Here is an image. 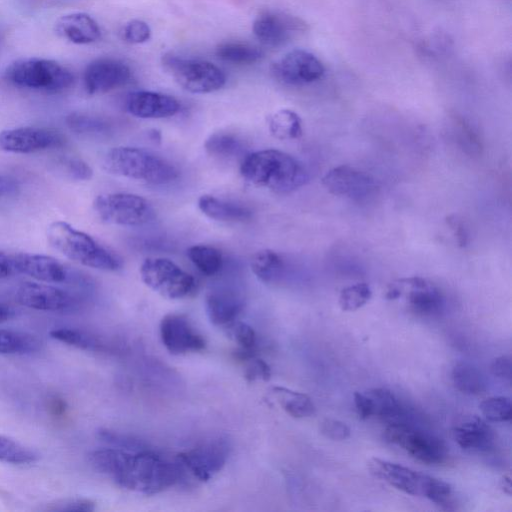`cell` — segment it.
Masks as SVG:
<instances>
[{
	"label": "cell",
	"mask_w": 512,
	"mask_h": 512,
	"mask_svg": "<svg viewBox=\"0 0 512 512\" xmlns=\"http://www.w3.org/2000/svg\"><path fill=\"white\" fill-rule=\"evenodd\" d=\"M51 338L66 345L93 352L106 351L107 343L98 335L79 328L59 327L50 331Z\"/></svg>",
	"instance_id": "obj_27"
},
{
	"label": "cell",
	"mask_w": 512,
	"mask_h": 512,
	"mask_svg": "<svg viewBox=\"0 0 512 512\" xmlns=\"http://www.w3.org/2000/svg\"><path fill=\"white\" fill-rule=\"evenodd\" d=\"M384 437L425 464H441L448 457L447 446L442 439L412 424L409 419L387 423Z\"/></svg>",
	"instance_id": "obj_7"
},
{
	"label": "cell",
	"mask_w": 512,
	"mask_h": 512,
	"mask_svg": "<svg viewBox=\"0 0 512 512\" xmlns=\"http://www.w3.org/2000/svg\"><path fill=\"white\" fill-rule=\"evenodd\" d=\"M50 245L65 257L86 267L117 271L121 259L89 234L64 221H54L47 227Z\"/></svg>",
	"instance_id": "obj_4"
},
{
	"label": "cell",
	"mask_w": 512,
	"mask_h": 512,
	"mask_svg": "<svg viewBox=\"0 0 512 512\" xmlns=\"http://www.w3.org/2000/svg\"><path fill=\"white\" fill-rule=\"evenodd\" d=\"M446 223L452 230L458 245L465 246L468 242V231L462 219L456 215H450L446 218Z\"/></svg>",
	"instance_id": "obj_50"
},
{
	"label": "cell",
	"mask_w": 512,
	"mask_h": 512,
	"mask_svg": "<svg viewBox=\"0 0 512 512\" xmlns=\"http://www.w3.org/2000/svg\"><path fill=\"white\" fill-rule=\"evenodd\" d=\"M92 294L93 291L64 289L46 282H23L17 287L15 298L31 309L66 313L81 310Z\"/></svg>",
	"instance_id": "obj_6"
},
{
	"label": "cell",
	"mask_w": 512,
	"mask_h": 512,
	"mask_svg": "<svg viewBox=\"0 0 512 512\" xmlns=\"http://www.w3.org/2000/svg\"><path fill=\"white\" fill-rule=\"evenodd\" d=\"M131 78L130 67L122 60L110 57L90 62L83 75L88 94H102L126 85Z\"/></svg>",
	"instance_id": "obj_18"
},
{
	"label": "cell",
	"mask_w": 512,
	"mask_h": 512,
	"mask_svg": "<svg viewBox=\"0 0 512 512\" xmlns=\"http://www.w3.org/2000/svg\"><path fill=\"white\" fill-rule=\"evenodd\" d=\"M208 155L219 160H232L244 156V146L236 136L216 132L210 135L204 143Z\"/></svg>",
	"instance_id": "obj_35"
},
{
	"label": "cell",
	"mask_w": 512,
	"mask_h": 512,
	"mask_svg": "<svg viewBox=\"0 0 512 512\" xmlns=\"http://www.w3.org/2000/svg\"><path fill=\"white\" fill-rule=\"evenodd\" d=\"M187 255L194 266L204 275L213 276L223 267L221 252L209 245H193L187 250Z\"/></svg>",
	"instance_id": "obj_37"
},
{
	"label": "cell",
	"mask_w": 512,
	"mask_h": 512,
	"mask_svg": "<svg viewBox=\"0 0 512 512\" xmlns=\"http://www.w3.org/2000/svg\"><path fill=\"white\" fill-rule=\"evenodd\" d=\"M57 165L61 172L73 180L85 181L93 175L88 163L76 156H64L57 161Z\"/></svg>",
	"instance_id": "obj_42"
},
{
	"label": "cell",
	"mask_w": 512,
	"mask_h": 512,
	"mask_svg": "<svg viewBox=\"0 0 512 512\" xmlns=\"http://www.w3.org/2000/svg\"><path fill=\"white\" fill-rule=\"evenodd\" d=\"M38 454L13 439L0 435V461L24 465L37 461Z\"/></svg>",
	"instance_id": "obj_38"
},
{
	"label": "cell",
	"mask_w": 512,
	"mask_h": 512,
	"mask_svg": "<svg viewBox=\"0 0 512 512\" xmlns=\"http://www.w3.org/2000/svg\"><path fill=\"white\" fill-rule=\"evenodd\" d=\"M271 393L283 410L294 418H306L315 413L313 401L304 393L281 386L272 387Z\"/></svg>",
	"instance_id": "obj_31"
},
{
	"label": "cell",
	"mask_w": 512,
	"mask_h": 512,
	"mask_svg": "<svg viewBox=\"0 0 512 512\" xmlns=\"http://www.w3.org/2000/svg\"><path fill=\"white\" fill-rule=\"evenodd\" d=\"M320 432L326 438L334 441L345 440L351 434L350 428L346 423L333 418H325L320 423Z\"/></svg>",
	"instance_id": "obj_47"
},
{
	"label": "cell",
	"mask_w": 512,
	"mask_h": 512,
	"mask_svg": "<svg viewBox=\"0 0 512 512\" xmlns=\"http://www.w3.org/2000/svg\"><path fill=\"white\" fill-rule=\"evenodd\" d=\"M140 277L151 290L171 300L185 298L196 288L192 275L163 257L146 258L140 266Z\"/></svg>",
	"instance_id": "obj_9"
},
{
	"label": "cell",
	"mask_w": 512,
	"mask_h": 512,
	"mask_svg": "<svg viewBox=\"0 0 512 512\" xmlns=\"http://www.w3.org/2000/svg\"><path fill=\"white\" fill-rule=\"evenodd\" d=\"M451 377L457 390L468 395H477L486 388V380L482 372L473 364L460 361L452 369Z\"/></svg>",
	"instance_id": "obj_33"
},
{
	"label": "cell",
	"mask_w": 512,
	"mask_h": 512,
	"mask_svg": "<svg viewBox=\"0 0 512 512\" xmlns=\"http://www.w3.org/2000/svg\"><path fill=\"white\" fill-rule=\"evenodd\" d=\"M198 207L208 218L221 222H245L252 218V210L241 203L204 194Z\"/></svg>",
	"instance_id": "obj_25"
},
{
	"label": "cell",
	"mask_w": 512,
	"mask_h": 512,
	"mask_svg": "<svg viewBox=\"0 0 512 512\" xmlns=\"http://www.w3.org/2000/svg\"><path fill=\"white\" fill-rule=\"evenodd\" d=\"M368 466L374 476L413 496L426 498L434 479L422 472L380 458L370 459Z\"/></svg>",
	"instance_id": "obj_15"
},
{
	"label": "cell",
	"mask_w": 512,
	"mask_h": 512,
	"mask_svg": "<svg viewBox=\"0 0 512 512\" xmlns=\"http://www.w3.org/2000/svg\"><path fill=\"white\" fill-rule=\"evenodd\" d=\"M501 487L507 494H511V481L508 476H504L501 480Z\"/></svg>",
	"instance_id": "obj_55"
},
{
	"label": "cell",
	"mask_w": 512,
	"mask_h": 512,
	"mask_svg": "<svg viewBox=\"0 0 512 512\" xmlns=\"http://www.w3.org/2000/svg\"><path fill=\"white\" fill-rule=\"evenodd\" d=\"M325 68L312 53L296 49L287 53L273 66V73L281 82L304 85L322 78Z\"/></svg>",
	"instance_id": "obj_20"
},
{
	"label": "cell",
	"mask_w": 512,
	"mask_h": 512,
	"mask_svg": "<svg viewBox=\"0 0 512 512\" xmlns=\"http://www.w3.org/2000/svg\"><path fill=\"white\" fill-rule=\"evenodd\" d=\"M354 403L356 411L361 419L372 417V403L365 392L354 393Z\"/></svg>",
	"instance_id": "obj_51"
},
{
	"label": "cell",
	"mask_w": 512,
	"mask_h": 512,
	"mask_svg": "<svg viewBox=\"0 0 512 512\" xmlns=\"http://www.w3.org/2000/svg\"><path fill=\"white\" fill-rule=\"evenodd\" d=\"M66 123L71 131L84 137L103 138L112 133L111 123L97 115L74 112L67 116Z\"/></svg>",
	"instance_id": "obj_32"
},
{
	"label": "cell",
	"mask_w": 512,
	"mask_h": 512,
	"mask_svg": "<svg viewBox=\"0 0 512 512\" xmlns=\"http://www.w3.org/2000/svg\"><path fill=\"white\" fill-rule=\"evenodd\" d=\"M14 274L11 253L0 252V278Z\"/></svg>",
	"instance_id": "obj_52"
},
{
	"label": "cell",
	"mask_w": 512,
	"mask_h": 512,
	"mask_svg": "<svg viewBox=\"0 0 512 512\" xmlns=\"http://www.w3.org/2000/svg\"><path fill=\"white\" fill-rule=\"evenodd\" d=\"M322 183L330 193L356 201L366 199L376 190L375 180L370 174L349 165L330 169Z\"/></svg>",
	"instance_id": "obj_19"
},
{
	"label": "cell",
	"mask_w": 512,
	"mask_h": 512,
	"mask_svg": "<svg viewBox=\"0 0 512 512\" xmlns=\"http://www.w3.org/2000/svg\"><path fill=\"white\" fill-rule=\"evenodd\" d=\"M42 341L28 332L0 329V354L27 355L41 350Z\"/></svg>",
	"instance_id": "obj_28"
},
{
	"label": "cell",
	"mask_w": 512,
	"mask_h": 512,
	"mask_svg": "<svg viewBox=\"0 0 512 512\" xmlns=\"http://www.w3.org/2000/svg\"><path fill=\"white\" fill-rule=\"evenodd\" d=\"M372 296L367 283L360 282L343 288L339 295V306L343 311H355L363 307Z\"/></svg>",
	"instance_id": "obj_39"
},
{
	"label": "cell",
	"mask_w": 512,
	"mask_h": 512,
	"mask_svg": "<svg viewBox=\"0 0 512 512\" xmlns=\"http://www.w3.org/2000/svg\"><path fill=\"white\" fill-rule=\"evenodd\" d=\"M270 133L280 140H293L303 133L302 120L293 110L280 109L268 117Z\"/></svg>",
	"instance_id": "obj_34"
},
{
	"label": "cell",
	"mask_w": 512,
	"mask_h": 512,
	"mask_svg": "<svg viewBox=\"0 0 512 512\" xmlns=\"http://www.w3.org/2000/svg\"><path fill=\"white\" fill-rule=\"evenodd\" d=\"M159 332L164 347L173 355L199 352L206 347L204 337L181 314L165 315L160 322Z\"/></svg>",
	"instance_id": "obj_16"
},
{
	"label": "cell",
	"mask_w": 512,
	"mask_h": 512,
	"mask_svg": "<svg viewBox=\"0 0 512 512\" xmlns=\"http://www.w3.org/2000/svg\"><path fill=\"white\" fill-rule=\"evenodd\" d=\"M452 436L460 448L473 452L489 451L495 440L492 428L476 415L456 424L452 429Z\"/></svg>",
	"instance_id": "obj_23"
},
{
	"label": "cell",
	"mask_w": 512,
	"mask_h": 512,
	"mask_svg": "<svg viewBox=\"0 0 512 512\" xmlns=\"http://www.w3.org/2000/svg\"><path fill=\"white\" fill-rule=\"evenodd\" d=\"M93 207L103 222L118 226H143L155 218V211L150 202L132 193L99 195L95 198Z\"/></svg>",
	"instance_id": "obj_10"
},
{
	"label": "cell",
	"mask_w": 512,
	"mask_h": 512,
	"mask_svg": "<svg viewBox=\"0 0 512 512\" xmlns=\"http://www.w3.org/2000/svg\"><path fill=\"white\" fill-rule=\"evenodd\" d=\"M479 407L485 418L491 422H506L511 419L512 404L508 397H489L483 400Z\"/></svg>",
	"instance_id": "obj_40"
},
{
	"label": "cell",
	"mask_w": 512,
	"mask_h": 512,
	"mask_svg": "<svg viewBox=\"0 0 512 512\" xmlns=\"http://www.w3.org/2000/svg\"><path fill=\"white\" fill-rule=\"evenodd\" d=\"M230 452V441L220 436L179 453L176 460L184 472L188 471L197 480L207 482L222 470Z\"/></svg>",
	"instance_id": "obj_13"
},
{
	"label": "cell",
	"mask_w": 512,
	"mask_h": 512,
	"mask_svg": "<svg viewBox=\"0 0 512 512\" xmlns=\"http://www.w3.org/2000/svg\"><path fill=\"white\" fill-rule=\"evenodd\" d=\"M229 329L230 337L239 345V350L242 352H254L257 336L254 329L243 322H233L227 327Z\"/></svg>",
	"instance_id": "obj_43"
},
{
	"label": "cell",
	"mask_w": 512,
	"mask_h": 512,
	"mask_svg": "<svg viewBox=\"0 0 512 512\" xmlns=\"http://www.w3.org/2000/svg\"><path fill=\"white\" fill-rule=\"evenodd\" d=\"M244 308V297L234 287L217 286L208 291L205 310L210 322L216 326L233 323Z\"/></svg>",
	"instance_id": "obj_21"
},
{
	"label": "cell",
	"mask_w": 512,
	"mask_h": 512,
	"mask_svg": "<svg viewBox=\"0 0 512 512\" xmlns=\"http://www.w3.org/2000/svg\"><path fill=\"white\" fill-rule=\"evenodd\" d=\"M49 408L54 415L59 416L65 412L66 404L62 399L54 397L50 401Z\"/></svg>",
	"instance_id": "obj_53"
},
{
	"label": "cell",
	"mask_w": 512,
	"mask_h": 512,
	"mask_svg": "<svg viewBox=\"0 0 512 512\" xmlns=\"http://www.w3.org/2000/svg\"><path fill=\"white\" fill-rule=\"evenodd\" d=\"M305 30L306 23L302 19L281 11H264L253 23L255 37L268 47L282 46Z\"/></svg>",
	"instance_id": "obj_17"
},
{
	"label": "cell",
	"mask_w": 512,
	"mask_h": 512,
	"mask_svg": "<svg viewBox=\"0 0 512 512\" xmlns=\"http://www.w3.org/2000/svg\"><path fill=\"white\" fill-rule=\"evenodd\" d=\"M55 30L61 37L75 44H90L101 36L97 22L82 12L62 16L56 22Z\"/></svg>",
	"instance_id": "obj_24"
},
{
	"label": "cell",
	"mask_w": 512,
	"mask_h": 512,
	"mask_svg": "<svg viewBox=\"0 0 512 512\" xmlns=\"http://www.w3.org/2000/svg\"><path fill=\"white\" fill-rule=\"evenodd\" d=\"M385 297L388 300L404 297L409 309L420 316L438 315L445 305L441 290L429 280L417 276L392 282Z\"/></svg>",
	"instance_id": "obj_12"
},
{
	"label": "cell",
	"mask_w": 512,
	"mask_h": 512,
	"mask_svg": "<svg viewBox=\"0 0 512 512\" xmlns=\"http://www.w3.org/2000/svg\"><path fill=\"white\" fill-rule=\"evenodd\" d=\"M92 467L112 478L120 487L154 495L177 484L184 471L178 461H171L147 448L127 451L104 448L92 451L88 456Z\"/></svg>",
	"instance_id": "obj_1"
},
{
	"label": "cell",
	"mask_w": 512,
	"mask_h": 512,
	"mask_svg": "<svg viewBox=\"0 0 512 512\" xmlns=\"http://www.w3.org/2000/svg\"><path fill=\"white\" fill-rule=\"evenodd\" d=\"M97 437L115 448L127 451H140L148 448L144 441L134 436L109 429H100L97 432Z\"/></svg>",
	"instance_id": "obj_41"
},
{
	"label": "cell",
	"mask_w": 512,
	"mask_h": 512,
	"mask_svg": "<svg viewBox=\"0 0 512 512\" xmlns=\"http://www.w3.org/2000/svg\"><path fill=\"white\" fill-rule=\"evenodd\" d=\"M216 56L234 65H251L263 57V51L255 45L240 41H225L215 49Z\"/></svg>",
	"instance_id": "obj_29"
},
{
	"label": "cell",
	"mask_w": 512,
	"mask_h": 512,
	"mask_svg": "<svg viewBox=\"0 0 512 512\" xmlns=\"http://www.w3.org/2000/svg\"><path fill=\"white\" fill-rule=\"evenodd\" d=\"M372 403V416L386 423L408 419L407 411L396 395L386 388H372L365 391Z\"/></svg>",
	"instance_id": "obj_26"
},
{
	"label": "cell",
	"mask_w": 512,
	"mask_h": 512,
	"mask_svg": "<svg viewBox=\"0 0 512 512\" xmlns=\"http://www.w3.org/2000/svg\"><path fill=\"white\" fill-rule=\"evenodd\" d=\"M14 315V311L2 303H0V323H3L11 319Z\"/></svg>",
	"instance_id": "obj_54"
},
{
	"label": "cell",
	"mask_w": 512,
	"mask_h": 512,
	"mask_svg": "<svg viewBox=\"0 0 512 512\" xmlns=\"http://www.w3.org/2000/svg\"><path fill=\"white\" fill-rule=\"evenodd\" d=\"M20 192V181L15 176L0 171V202L14 199Z\"/></svg>",
	"instance_id": "obj_48"
},
{
	"label": "cell",
	"mask_w": 512,
	"mask_h": 512,
	"mask_svg": "<svg viewBox=\"0 0 512 512\" xmlns=\"http://www.w3.org/2000/svg\"><path fill=\"white\" fill-rule=\"evenodd\" d=\"M95 502L86 498L63 499L50 503L46 511L59 512H90L95 510Z\"/></svg>",
	"instance_id": "obj_44"
},
{
	"label": "cell",
	"mask_w": 512,
	"mask_h": 512,
	"mask_svg": "<svg viewBox=\"0 0 512 512\" xmlns=\"http://www.w3.org/2000/svg\"><path fill=\"white\" fill-rule=\"evenodd\" d=\"M448 126L453 140L463 151L470 155H479L481 153V141L470 123L463 117L452 115L449 118Z\"/></svg>",
	"instance_id": "obj_36"
},
{
	"label": "cell",
	"mask_w": 512,
	"mask_h": 512,
	"mask_svg": "<svg viewBox=\"0 0 512 512\" xmlns=\"http://www.w3.org/2000/svg\"><path fill=\"white\" fill-rule=\"evenodd\" d=\"M11 262L14 273L24 274L46 283L68 284L75 288L94 291V283L89 276L51 256L11 253Z\"/></svg>",
	"instance_id": "obj_8"
},
{
	"label": "cell",
	"mask_w": 512,
	"mask_h": 512,
	"mask_svg": "<svg viewBox=\"0 0 512 512\" xmlns=\"http://www.w3.org/2000/svg\"><path fill=\"white\" fill-rule=\"evenodd\" d=\"M250 267L260 281L270 284L282 277L285 265L282 257L277 252L263 249L252 256Z\"/></svg>",
	"instance_id": "obj_30"
},
{
	"label": "cell",
	"mask_w": 512,
	"mask_h": 512,
	"mask_svg": "<svg viewBox=\"0 0 512 512\" xmlns=\"http://www.w3.org/2000/svg\"><path fill=\"white\" fill-rule=\"evenodd\" d=\"M151 37L149 25L142 20H131L123 29V38L131 44H141L148 41Z\"/></svg>",
	"instance_id": "obj_45"
},
{
	"label": "cell",
	"mask_w": 512,
	"mask_h": 512,
	"mask_svg": "<svg viewBox=\"0 0 512 512\" xmlns=\"http://www.w3.org/2000/svg\"><path fill=\"white\" fill-rule=\"evenodd\" d=\"M126 110L143 119H161L175 115L180 104L173 96L154 91H135L126 99Z\"/></svg>",
	"instance_id": "obj_22"
},
{
	"label": "cell",
	"mask_w": 512,
	"mask_h": 512,
	"mask_svg": "<svg viewBox=\"0 0 512 512\" xmlns=\"http://www.w3.org/2000/svg\"><path fill=\"white\" fill-rule=\"evenodd\" d=\"M512 362L509 355H502L495 358L490 366L491 373L497 378L511 380Z\"/></svg>",
	"instance_id": "obj_49"
},
{
	"label": "cell",
	"mask_w": 512,
	"mask_h": 512,
	"mask_svg": "<svg viewBox=\"0 0 512 512\" xmlns=\"http://www.w3.org/2000/svg\"><path fill=\"white\" fill-rule=\"evenodd\" d=\"M240 173L250 184L276 193L292 192L308 180L303 164L277 149L258 150L245 155Z\"/></svg>",
	"instance_id": "obj_2"
},
{
	"label": "cell",
	"mask_w": 512,
	"mask_h": 512,
	"mask_svg": "<svg viewBox=\"0 0 512 512\" xmlns=\"http://www.w3.org/2000/svg\"><path fill=\"white\" fill-rule=\"evenodd\" d=\"M241 360L247 362L244 372L247 380H269L271 376V369L264 360L255 357L254 354L245 356L241 358Z\"/></svg>",
	"instance_id": "obj_46"
},
{
	"label": "cell",
	"mask_w": 512,
	"mask_h": 512,
	"mask_svg": "<svg viewBox=\"0 0 512 512\" xmlns=\"http://www.w3.org/2000/svg\"><path fill=\"white\" fill-rule=\"evenodd\" d=\"M4 77L13 86L57 93L71 87L73 74L57 61L45 58H25L11 63Z\"/></svg>",
	"instance_id": "obj_5"
},
{
	"label": "cell",
	"mask_w": 512,
	"mask_h": 512,
	"mask_svg": "<svg viewBox=\"0 0 512 512\" xmlns=\"http://www.w3.org/2000/svg\"><path fill=\"white\" fill-rule=\"evenodd\" d=\"M103 167L113 175L153 185L169 184L179 176L178 169L167 159L131 146L110 149L104 157Z\"/></svg>",
	"instance_id": "obj_3"
},
{
	"label": "cell",
	"mask_w": 512,
	"mask_h": 512,
	"mask_svg": "<svg viewBox=\"0 0 512 512\" xmlns=\"http://www.w3.org/2000/svg\"><path fill=\"white\" fill-rule=\"evenodd\" d=\"M164 66L175 81L186 91L197 94L211 93L226 83L223 71L211 62L166 55Z\"/></svg>",
	"instance_id": "obj_11"
},
{
	"label": "cell",
	"mask_w": 512,
	"mask_h": 512,
	"mask_svg": "<svg viewBox=\"0 0 512 512\" xmlns=\"http://www.w3.org/2000/svg\"><path fill=\"white\" fill-rule=\"evenodd\" d=\"M66 137L47 127L25 126L0 131V151L29 154L66 144Z\"/></svg>",
	"instance_id": "obj_14"
}]
</instances>
